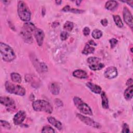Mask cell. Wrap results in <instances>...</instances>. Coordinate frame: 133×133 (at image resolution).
<instances>
[{
  "mask_svg": "<svg viewBox=\"0 0 133 133\" xmlns=\"http://www.w3.org/2000/svg\"><path fill=\"white\" fill-rule=\"evenodd\" d=\"M18 14L20 19L24 22H29L31 19V12L26 4L20 1L18 3Z\"/></svg>",
  "mask_w": 133,
  "mask_h": 133,
  "instance_id": "6da1fadb",
  "label": "cell"
},
{
  "mask_svg": "<svg viewBox=\"0 0 133 133\" xmlns=\"http://www.w3.org/2000/svg\"><path fill=\"white\" fill-rule=\"evenodd\" d=\"M0 50L2 59L6 62H10L16 58L13 49L6 44L1 42L0 43Z\"/></svg>",
  "mask_w": 133,
  "mask_h": 133,
  "instance_id": "7a4b0ae2",
  "label": "cell"
},
{
  "mask_svg": "<svg viewBox=\"0 0 133 133\" xmlns=\"http://www.w3.org/2000/svg\"><path fill=\"white\" fill-rule=\"evenodd\" d=\"M33 109L35 111H43L47 113H51L53 110L52 105L49 102L44 100H37L32 103Z\"/></svg>",
  "mask_w": 133,
  "mask_h": 133,
  "instance_id": "3957f363",
  "label": "cell"
},
{
  "mask_svg": "<svg viewBox=\"0 0 133 133\" xmlns=\"http://www.w3.org/2000/svg\"><path fill=\"white\" fill-rule=\"evenodd\" d=\"M5 89L10 94L23 96L25 95V89L21 86L14 84L9 81H7L5 84Z\"/></svg>",
  "mask_w": 133,
  "mask_h": 133,
  "instance_id": "277c9868",
  "label": "cell"
},
{
  "mask_svg": "<svg viewBox=\"0 0 133 133\" xmlns=\"http://www.w3.org/2000/svg\"><path fill=\"white\" fill-rule=\"evenodd\" d=\"M73 102L75 107L81 113L89 115H92V112L90 108L80 98L74 97L73 98Z\"/></svg>",
  "mask_w": 133,
  "mask_h": 133,
  "instance_id": "5b68a950",
  "label": "cell"
},
{
  "mask_svg": "<svg viewBox=\"0 0 133 133\" xmlns=\"http://www.w3.org/2000/svg\"><path fill=\"white\" fill-rule=\"evenodd\" d=\"M76 116L82 122L84 123L87 125L96 128H100L101 127L100 124L95 122L94 119L89 117L84 116L81 114H77Z\"/></svg>",
  "mask_w": 133,
  "mask_h": 133,
  "instance_id": "8992f818",
  "label": "cell"
},
{
  "mask_svg": "<svg viewBox=\"0 0 133 133\" xmlns=\"http://www.w3.org/2000/svg\"><path fill=\"white\" fill-rule=\"evenodd\" d=\"M123 19L125 23L127 24H128L130 27L131 29H132V26H133L132 16L130 10L126 7H124L123 8Z\"/></svg>",
  "mask_w": 133,
  "mask_h": 133,
  "instance_id": "52a82bcc",
  "label": "cell"
},
{
  "mask_svg": "<svg viewBox=\"0 0 133 133\" xmlns=\"http://www.w3.org/2000/svg\"><path fill=\"white\" fill-rule=\"evenodd\" d=\"M0 101L2 105H5L9 109H15L16 108V104L14 100L10 97L1 96L0 98Z\"/></svg>",
  "mask_w": 133,
  "mask_h": 133,
  "instance_id": "ba28073f",
  "label": "cell"
},
{
  "mask_svg": "<svg viewBox=\"0 0 133 133\" xmlns=\"http://www.w3.org/2000/svg\"><path fill=\"white\" fill-rule=\"evenodd\" d=\"M26 117V113L23 111H18L14 116L13 121L16 125H20Z\"/></svg>",
  "mask_w": 133,
  "mask_h": 133,
  "instance_id": "9c48e42d",
  "label": "cell"
},
{
  "mask_svg": "<svg viewBox=\"0 0 133 133\" xmlns=\"http://www.w3.org/2000/svg\"><path fill=\"white\" fill-rule=\"evenodd\" d=\"M105 77L108 79H113L117 75V69L113 66H111L107 68L104 73Z\"/></svg>",
  "mask_w": 133,
  "mask_h": 133,
  "instance_id": "30bf717a",
  "label": "cell"
},
{
  "mask_svg": "<svg viewBox=\"0 0 133 133\" xmlns=\"http://www.w3.org/2000/svg\"><path fill=\"white\" fill-rule=\"evenodd\" d=\"M34 36L38 45L39 46H42L45 37V34L43 31L40 29H36L34 31Z\"/></svg>",
  "mask_w": 133,
  "mask_h": 133,
  "instance_id": "8fae6325",
  "label": "cell"
},
{
  "mask_svg": "<svg viewBox=\"0 0 133 133\" xmlns=\"http://www.w3.org/2000/svg\"><path fill=\"white\" fill-rule=\"evenodd\" d=\"M20 34L22 38L26 43H32L33 42V39L32 38L31 33L22 29V30L20 32Z\"/></svg>",
  "mask_w": 133,
  "mask_h": 133,
  "instance_id": "7c38bea8",
  "label": "cell"
},
{
  "mask_svg": "<svg viewBox=\"0 0 133 133\" xmlns=\"http://www.w3.org/2000/svg\"><path fill=\"white\" fill-rule=\"evenodd\" d=\"M47 120L48 122L57 128L59 130H61L62 129V125L61 123L58 120L56 119L55 118L52 116H49L47 117Z\"/></svg>",
  "mask_w": 133,
  "mask_h": 133,
  "instance_id": "4fadbf2b",
  "label": "cell"
},
{
  "mask_svg": "<svg viewBox=\"0 0 133 133\" xmlns=\"http://www.w3.org/2000/svg\"><path fill=\"white\" fill-rule=\"evenodd\" d=\"M86 86H87V87H88V88L93 92L95 93V94H100L101 92V88L100 87V86L96 85L94 83H92L91 82H88L86 83Z\"/></svg>",
  "mask_w": 133,
  "mask_h": 133,
  "instance_id": "5bb4252c",
  "label": "cell"
},
{
  "mask_svg": "<svg viewBox=\"0 0 133 133\" xmlns=\"http://www.w3.org/2000/svg\"><path fill=\"white\" fill-rule=\"evenodd\" d=\"M73 76L78 78H86L88 77L87 73L82 70H76L73 72Z\"/></svg>",
  "mask_w": 133,
  "mask_h": 133,
  "instance_id": "9a60e30c",
  "label": "cell"
},
{
  "mask_svg": "<svg viewBox=\"0 0 133 133\" xmlns=\"http://www.w3.org/2000/svg\"><path fill=\"white\" fill-rule=\"evenodd\" d=\"M49 90L50 92L55 95H58L60 91V87L57 83H51L49 86Z\"/></svg>",
  "mask_w": 133,
  "mask_h": 133,
  "instance_id": "2e32d148",
  "label": "cell"
},
{
  "mask_svg": "<svg viewBox=\"0 0 133 133\" xmlns=\"http://www.w3.org/2000/svg\"><path fill=\"white\" fill-rule=\"evenodd\" d=\"M133 92V86L131 85L128 86L124 91V97L127 100H130L132 98Z\"/></svg>",
  "mask_w": 133,
  "mask_h": 133,
  "instance_id": "e0dca14e",
  "label": "cell"
},
{
  "mask_svg": "<svg viewBox=\"0 0 133 133\" xmlns=\"http://www.w3.org/2000/svg\"><path fill=\"white\" fill-rule=\"evenodd\" d=\"M101 97L102 99V107L103 109H107L109 108V100L108 98L104 91H101Z\"/></svg>",
  "mask_w": 133,
  "mask_h": 133,
  "instance_id": "ac0fdd59",
  "label": "cell"
},
{
  "mask_svg": "<svg viewBox=\"0 0 133 133\" xmlns=\"http://www.w3.org/2000/svg\"><path fill=\"white\" fill-rule=\"evenodd\" d=\"M118 6V3L115 1H108L105 4V8L109 10L116 8Z\"/></svg>",
  "mask_w": 133,
  "mask_h": 133,
  "instance_id": "d6986e66",
  "label": "cell"
},
{
  "mask_svg": "<svg viewBox=\"0 0 133 133\" xmlns=\"http://www.w3.org/2000/svg\"><path fill=\"white\" fill-rule=\"evenodd\" d=\"M23 29L31 33L32 32L35 31V30H36V28L34 24L32 22H26L25 23H24Z\"/></svg>",
  "mask_w": 133,
  "mask_h": 133,
  "instance_id": "ffe728a7",
  "label": "cell"
},
{
  "mask_svg": "<svg viewBox=\"0 0 133 133\" xmlns=\"http://www.w3.org/2000/svg\"><path fill=\"white\" fill-rule=\"evenodd\" d=\"M95 50V49L93 46H91L89 44H87L85 46V47L82 51V54H83L85 55H88L90 54H92L94 52Z\"/></svg>",
  "mask_w": 133,
  "mask_h": 133,
  "instance_id": "44dd1931",
  "label": "cell"
},
{
  "mask_svg": "<svg viewBox=\"0 0 133 133\" xmlns=\"http://www.w3.org/2000/svg\"><path fill=\"white\" fill-rule=\"evenodd\" d=\"M104 66V65L101 62L98 63L94 64L89 65V69L92 71L100 70L102 69Z\"/></svg>",
  "mask_w": 133,
  "mask_h": 133,
  "instance_id": "7402d4cb",
  "label": "cell"
},
{
  "mask_svg": "<svg viewBox=\"0 0 133 133\" xmlns=\"http://www.w3.org/2000/svg\"><path fill=\"white\" fill-rule=\"evenodd\" d=\"M12 81L15 83H20L21 82V77L20 75L18 73H12L10 75Z\"/></svg>",
  "mask_w": 133,
  "mask_h": 133,
  "instance_id": "603a6c76",
  "label": "cell"
},
{
  "mask_svg": "<svg viewBox=\"0 0 133 133\" xmlns=\"http://www.w3.org/2000/svg\"><path fill=\"white\" fill-rule=\"evenodd\" d=\"M92 37L95 39H99L100 38L102 35V32L101 30L96 29L93 30L91 33Z\"/></svg>",
  "mask_w": 133,
  "mask_h": 133,
  "instance_id": "cb8c5ba5",
  "label": "cell"
},
{
  "mask_svg": "<svg viewBox=\"0 0 133 133\" xmlns=\"http://www.w3.org/2000/svg\"><path fill=\"white\" fill-rule=\"evenodd\" d=\"M113 19L115 24L119 28H122L123 26V23L121 20V18L118 15H113Z\"/></svg>",
  "mask_w": 133,
  "mask_h": 133,
  "instance_id": "d4e9b609",
  "label": "cell"
},
{
  "mask_svg": "<svg viewBox=\"0 0 133 133\" xmlns=\"http://www.w3.org/2000/svg\"><path fill=\"white\" fill-rule=\"evenodd\" d=\"M87 61L88 63L89 64V65L94 64L100 63V61H101V59L99 58H98V57H89L87 59Z\"/></svg>",
  "mask_w": 133,
  "mask_h": 133,
  "instance_id": "484cf974",
  "label": "cell"
},
{
  "mask_svg": "<svg viewBox=\"0 0 133 133\" xmlns=\"http://www.w3.org/2000/svg\"><path fill=\"white\" fill-rule=\"evenodd\" d=\"M74 25L73 23L69 21H67L65 22L63 25V28L64 30H66L67 31H71L73 29Z\"/></svg>",
  "mask_w": 133,
  "mask_h": 133,
  "instance_id": "4316f807",
  "label": "cell"
},
{
  "mask_svg": "<svg viewBox=\"0 0 133 133\" xmlns=\"http://www.w3.org/2000/svg\"><path fill=\"white\" fill-rule=\"evenodd\" d=\"M42 132H55V130L50 126L46 125L43 127L42 130Z\"/></svg>",
  "mask_w": 133,
  "mask_h": 133,
  "instance_id": "83f0119b",
  "label": "cell"
},
{
  "mask_svg": "<svg viewBox=\"0 0 133 133\" xmlns=\"http://www.w3.org/2000/svg\"><path fill=\"white\" fill-rule=\"evenodd\" d=\"M1 126L5 129H10V128H11V126H10V123H8V122L6 121L1 119Z\"/></svg>",
  "mask_w": 133,
  "mask_h": 133,
  "instance_id": "f1b7e54d",
  "label": "cell"
},
{
  "mask_svg": "<svg viewBox=\"0 0 133 133\" xmlns=\"http://www.w3.org/2000/svg\"><path fill=\"white\" fill-rule=\"evenodd\" d=\"M69 37V34L66 31H62L60 34V38L62 41L66 40Z\"/></svg>",
  "mask_w": 133,
  "mask_h": 133,
  "instance_id": "f546056e",
  "label": "cell"
},
{
  "mask_svg": "<svg viewBox=\"0 0 133 133\" xmlns=\"http://www.w3.org/2000/svg\"><path fill=\"white\" fill-rule=\"evenodd\" d=\"M129 126L126 123H124L123 125V129L122 132L123 133H128L129 132Z\"/></svg>",
  "mask_w": 133,
  "mask_h": 133,
  "instance_id": "4dcf8cb0",
  "label": "cell"
},
{
  "mask_svg": "<svg viewBox=\"0 0 133 133\" xmlns=\"http://www.w3.org/2000/svg\"><path fill=\"white\" fill-rule=\"evenodd\" d=\"M109 42L110 44L111 48H113L116 45V44L118 43V41H117V39H116L115 38H111L109 40Z\"/></svg>",
  "mask_w": 133,
  "mask_h": 133,
  "instance_id": "1f68e13d",
  "label": "cell"
},
{
  "mask_svg": "<svg viewBox=\"0 0 133 133\" xmlns=\"http://www.w3.org/2000/svg\"><path fill=\"white\" fill-rule=\"evenodd\" d=\"M69 11H70L72 13H75V14H82L85 11V10H81V9H76V8H71Z\"/></svg>",
  "mask_w": 133,
  "mask_h": 133,
  "instance_id": "d6a6232c",
  "label": "cell"
},
{
  "mask_svg": "<svg viewBox=\"0 0 133 133\" xmlns=\"http://www.w3.org/2000/svg\"><path fill=\"white\" fill-rule=\"evenodd\" d=\"M39 67L41 68V70H42V71H47V65L43 62H41L39 63Z\"/></svg>",
  "mask_w": 133,
  "mask_h": 133,
  "instance_id": "836d02e7",
  "label": "cell"
},
{
  "mask_svg": "<svg viewBox=\"0 0 133 133\" xmlns=\"http://www.w3.org/2000/svg\"><path fill=\"white\" fill-rule=\"evenodd\" d=\"M83 34L85 36H87L90 33V29L88 27H85L84 29H83Z\"/></svg>",
  "mask_w": 133,
  "mask_h": 133,
  "instance_id": "e575fe53",
  "label": "cell"
},
{
  "mask_svg": "<svg viewBox=\"0 0 133 133\" xmlns=\"http://www.w3.org/2000/svg\"><path fill=\"white\" fill-rule=\"evenodd\" d=\"M101 23L103 26H107L108 24V21L107 19H103L101 20Z\"/></svg>",
  "mask_w": 133,
  "mask_h": 133,
  "instance_id": "d590c367",
  "label": "cell"
},
{
  "mask_svg": "<svg viewBox=\"0 0 133 133\" xmlns=\"http://www.w3.org/2000/svg\"><path fill=\"white\" fill-rule=\"evenodd\" d=\"M71 9V7H70V6L69 5H66L62 9V11H65V12H67V11H69Z\"/></svg>",
  "mask_w": 133,
  "mask_h": 133,
  "instance_id": "8d00e7d4",
  "label": "cell"
},
{
  "mask_svg": "<svg viewBox=\"0 0 133 133\" xmlns=\"http://www.w3.org/2000/svg\"><path fill=\"white\" fill-rule=\"evenodd\" d=\"M132 83H133V81H132V79L131 78L128 79L127 80V81L126 82V85L128 86H131V85H132Z\"/></svg>",
  "mask_w": 133,
  "mask_h": 133,
  "instance_id": "74e56055",
  "label": "cell"
},
{
  "mask_svg": "<svg viewBox=\"0 0 133 133\" xmlns=\"http://www.w3.org/2000/svg\"><path fill=\"white\" fill-rule=\"evenodd\" d=\"M88 44H89V45H90L91 46H96V45H97L96 43H95V42H94L93 40H90V41H89Z\"/></svg>",
  "mask_w": 133,
  "mask_h": 133,
  "instance_id": "f35d334b",
  "label": "cell"
},
{
  "mask_svg": "<svg viewBox=\"0 0 133 133\" xmlns=\"http://www.w3.org/2000/svg\"><path fill=\"white\" fill-rule=\"evenodd\" d=\"M123 2H124V3H126L127 4H128V5H130V6L132 7V3L133 2L132 1H123Z\"/></svg>",
  "mask_w": 133,
  "mask_h": 133,
  "instance_id": "ab89813d",
  "label": "cell"
},
{
  "mask_svg": "<svg viewBox=\"0 0 133 133\" xmlns=\"http://www.w3.org/2000/svg\"><path fill=\"white\" fill-rule=\"evenodd\" d=\"M81 2H82L81 1H76L75 2L77 6H79V5H80V3H81Z\"/></svg>",
  "mask_w": 133,
  "mask_h": 133,
  "instance_id": "60d3db41",
  "label": "cell"
},
{
  "mask_svg": "<svg viewBox=\"0 0 133 133\" xmlns=\"http://www.w3.org/2000/svg\"><path fill=\"white\" fill-rule=\"evenodd\" d=\"M56 3L57 4H58V5H60V4H61V2H62V1H56Z\"/></svg>",
  "mask_w": 133,
  "mask_h": 133,
  "instance_id": "b9f144b4",
  "label": "cell"
}]
</instances>
